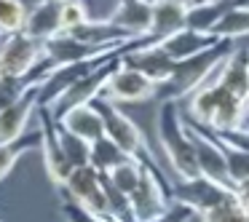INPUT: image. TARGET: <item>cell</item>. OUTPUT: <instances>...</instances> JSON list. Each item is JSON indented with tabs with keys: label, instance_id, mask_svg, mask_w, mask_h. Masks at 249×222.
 Returning <instances> with one entry per match:
<instances>
[{
	"label": "cell",
	"instance_id": "8992f818",
	"mask_svg": "<svg viewBox=\"0 0 249 222\" xmlns=\"http://www.w3.org/2000/svg\"><path fill=\"white\" fill-rule=\"evenodd\" d=\"M233 198H238L236 190L228 188V185L214 182V179L204 177V174H198L193 179H179V182L172 185V201H179V204L190 206L198 217L204 211L214 209L220 204H228Z\"/></svg>",
	"mask_w": 249,
	"mask_h": 222
},
{
	"label": "cell",
	"instance_id": "5bb4252c",
	"mask_svg": "<svg viewBox=\"0 0 249 222\" xmlns=\"http://www.w3.org/2000/svg\"><path fill=\"white\" fill-rule=\"evenodd\" d=\"M107 19L131 38H145L153 24V3L150 0H118V6L110 11Z\"/></svg>",
	"mask_w": 249,
	"mask_h": 222
},
{
	"label": "cell",
	"instance_id": "f1b7e54d",
	"mask_svg": "<svg viewBox=\"0 0 249 222\" xmlns=\"http://www.w3.org/2000/svg\"><path fill=\"white\" fill-rule=\"evenodd\" d=\"M244 129H249V102H247V113H244Z\"/></svg>",
	"mask_w": 249,
	"mask_h": 222
},
{
	"label": "cell",
	"instance_id": "277c9868",
	"mask_svg": "<svg viewBox=\"0 0 249 222\" xmlns=\"http://www.w3.org/2000/svg\"><path fill=\"white\" fill-rule=\"evenodd\" d=\"M94 107L99 110V115H102V120H105V134H107L121 150H126L131 158H142V161H147V163H156L145 134H142L140 126H137L118 104L105 99V97H97L94 99Z\"/></svg>",
	"mask_w": 249,
	"mask_h": 222
},
{
	"label": "cell",
	"instance_id": "4fadbf2b",
	"mask_svg": "<svg viewBox=\"0 0 249 222\" xmlns=\"http://www.w3.org/2000/svg\"><path fill=\"white\" fill-rule=\"evenodd\" d=\"M121 62L129 65V67H134V70H140V72H145V75L153 78L158 86L172 75L174 65H177L158 43L142 46V49H129L126 54H121Z\"/></svg>",
	"mask_w": 249,
	"mask_h": 222
},
{
	"label": "cell",
	"instance_id": "2e32d148",
	"mask_svg": "<svg viewBox=\"0 0 249 222\" xmlns=\"http://www.w3.org/2000/svg\"><path fill=\"white\" fill-rule=\"evenodd\" d=\"M217 81L241 102H249V49H233L217 70Z\"/></svg>",
	"mask_w": 249,
	"mask_h": 222
},
{
	"label": "cell",
	"instance_id": "8fae6325",
	"mask_svg": "<svg viewBox=\"0 0 249 222\" xmlns=\"http://www.w3.org/2000/svg\"><path fill=\"white\" fill-rule=\"evenodd\" d=\"M38 113V86L30 88L24 97H19L14 104H8L0 113V147L11 145V142L22 139L24 129H27L30 118Z\"/></svg>",
	"mask_w": 249,
	"mask_h": 222
},
{
	"label": "cell",
	"instance_id": "9a60e30c",
	"mask_svg": "<svg viewBox=\"0 0 249 222\" xmlns=\"http://www.w3.org/2000/svg\"><path fill=\"white\" fill-rule=\"evenodd\" d=\"M131 43V40H129ZM121 49V46H118ZM107 51H115V49H94V46L78 40L75 35H70L67 30H62L59 35L46 40V56L54 62L56 67L59 65H72V62H83V59H91V56H99V54H107Z\"/></svg>",
	"mask_w": 249,
	"mask_h": 222
},
{
	"label": "cell",
	"instance_id": "7a4b0ae2",
	"mask_svg": "<svg viewBox=\"0 0 249 222\" xmlns=\"http://www.w3.org/2000/svg\"><path fill=\"white\" fill-rule=\"evenodd\" d=\"M244 113H247V102L231 94L220 81L217 72L212 81H206L198 91L190 94L188 102V118L198 120V123L209 126L214 131H233L244 126Z\"/></svg>",
	"mask_w": 249,
	"mask_h": 222
},
{
	"label": "cell",
	"instance_id": "ffe728a7",
	"mask_svg": "<svg viewBox=\"0 0 249 222\" xmlns=\"http://www.w3.org/2000/svg\"><path fill=\"white\" fill-rule=\"evenodd\" d=\"M206 129H209V126H206ZM209 131H212V137L220 142L222 153H225V163H228V174H231L233 190L247 185L249 182V150H244L236 142H231L222 131H214V129H209Z\"/></svg>",
	"mask_w": 249,
	"mask_h": 222
},
{
	"label": "cell",
	"instance_id": "30bf717a",
	"mask_svg": "<svg viewBox=\"0 0 249 222\" xmlns=\"http://www.w3.org/2000/svg\"><path fill=\"white\" fill-rule=\"evenodd\" d=\"M105 99L121 104V102H147V99L158 97V83L153 78H147L145 72L134 70V67L121 62L115 67V72L110 75L107 86H105Z\"/></svg>",
	"mask_w": 249,
	"mask_h": 222
},
{
	"label": "cell",
	"instance_id": "d6986e66",
	"mask_svg": "<svg viewBox=\"0 0 249 222\" xmlns=\"http://www.w3.org/2000/svg\"><path fill=\"white\" fill-rule=\"evenodd\" d=\"M236 6V0H206V3H190L188 8V27L198 30V33H212L222 22L231 8Z\"/></svg>",
	"mask_w": 249,
	"mask_h": 222
},
{
	"label": "cell",
	"instance_id": "d4e9b609",
	"mask_svg": "<svg viewBox=\"0 0 249 222\" xmlns=\"http://www.w3.org/2000/svg\"><path fill=\"white\" fill-rule=\"evenodd\" d=\"M107 177L113 179V185L118 190H124L126 195H131L134 188L140 185V177H142V158H129V161H124L121 166H115Z\"/></svg>",
	"mask_w": 249,
	"mask_h": 222
},
{
	"label": "cell",
	"instance_id": "6da1fadb",
	"mask_svg": "<svg viewBox=\"0 0 249 222\" xmlns=\"http://www.w3.org/2000/svg\"><path fill=\"white\" fill-rule=\"evenodd\" d=\"M236 49V40L220 38L214 46L198 51V54L179 59L174 65L172 75L158 86V102H179L182 97H190L193 91H198L206 81L214 78V72L220 70V65L228 59V54Z\"/></svg>",
	"mask_w": 249,
	"mask_h": 222
},
{
	"label": "cell",
	"instance_id": "83f0119b",
	"mask_svg": "<svg viewBox=\"0 0 249 222\" xmlns=\"http://www.w3.org/2000/svg\"><path fill=\"white\" fill-rule=\"evenodd\" d=\"M193 217H198L190 206H185V204H179V201H172L169 204V209L163 211V214H158L156 220H150V222H190Z\"/></svg>",
	"mask_w": 249,
	"mask_h": 222
},
{
	"label": "cell",
	"instance_id": "cb8c5ba5",
	"mask_svg": "<svg viewBox=\"0 0 249 222\" xmlns=\"http://www.w3.org/2000/svg\"><path fill=\"white\" fill-rule=\"evenodd\" d=\"M56 129H59L62 150H65V155L70 158L72 166H86V163H91V142H86L83 137L72 134V131L65 129L59 120H56Z\"/></svg>",
	"mask_w": 249,
	"mask_h": 222
},
{
	"label": "cell",
	"instance_id": "5b68a950",
	"mask_svg": "<svg viewBox=\"0 0 249 222\" xmlns=\"http://www.w3.org/2000/svg\"><path fill=\"white\" fill-rule=\"evenodd\" d=\"M46 56V43L24 30L0 33V78L3 75H27Z\"/></svg>",
	"mask_w": 249,
	"mask_h": 222
},
{
	"label": "cell",
	"instance_id": "52a82bcc",
	"mask_svg": "<svg viewBox=\"0 0 249 222\" xmlns=\"http://www.w3.org/2000/svg\"><path fill=\"white\" fill-rule=\"evenodd\" d=\"M72 201L89 209L91 214L102 217V220L113 222L110 220V211H107V195H105V185H102V171L86 163V166H75L72 174L67 177L65 185H59Z\"/></svg>",
	"mask_w": 249,
	"mask_h": 222
},
{
	"label": "cell",
	"instance_id": "e0dca14e",
	"mask_svg": "<svg viewBox=\"0 0 249 222\" xmlns=\"http://www.w3.org/2000/svg\"><path fill=\"white\" fill-rule=\"evenodd\" d=\"M217 40H220V38L212 35V33H198V30L182 27V30H177V33L166 35L163 40H158V46H161V49L166 51L174 62H179V59H188V56L198 54V51H204V49H209V46H214Z\"/></svg>",
	"mask_w": 249,
	"mask_h": 222
},
{
	"label": "cell",
	"instance_id": "4316f807",
	"mask_svg": "<svg viewBox=\"0 0 249 222\" xmlns=\"http://www.w3.org/2000/svg\"><path fill=\"white\" fill-rule=\"evenodd\" d=\"M89 19H91V14L83 0H62V27L65 30H72Z\"/></svg>",
	"mask_w": 249,
	"mask_h": 222
},
{
	"label": "cell",
	"instance_id": "3957f363",
	"mask_svg": "<svg viewBox=\"0 0 249 222\" xmlns=\"http://www.w3.org/2000/svg\"><path fill=\"white\" fill-rule=\"evenodd\" d=\"M158 142H161V150L166 155L169 166L174 169L179 179H193L201 174L193 139H190L185 120L177 113V102L158 104Z\"/></svg>",
	"mask_w": 249,
	"mask_h": 222
},
{
	"label": "cell",
	"instance_id": "7402d4cb",
	"mask_svg": "<svg viewBox=\"0 0 249 222\" xmlns=\"http://www.w3.org/2000/svg\"><path fill=\"white\" fill-rule=\"evenodd\" d=\"M217 38H228V40H238V38H247L249 35V6H236L222 17V22L214 27Z\"/></svg>",
	"mask_w": 249,
	"mask_h": 222
},
{
	"label": "cell",
	"instance_id": "484cf974",
	"mask_svg": "<svg viewBox=\"0 0 249 222\" xmlns=\"http://www.w3.org/2000/svg\"><path fill=\"white\" fill-rule=\"evenodd\" d=\"M198 220L201 222H249L247 220V209L241 206L238 198H233V201H228V204H220V206H214V209L204 211Z\"/></svg>",
	"mask_w": 249,
	"mask_h": 222
},
{
	"label": "cell",
	"instance_id": "1f68e13d",
	"mask_svg": "<svg viewBox=\"0 0 249 222\" xmlns=\"http://www.w3.org/2000/svg\"><path fill=\"white\" fill-rule=\"evenodd\" d=\"M150 3H156V0H150Z\"/></svg>",
	"mask_w": 249,
	"mask_h": 222
},
{
	"label": "cell",
	"instance_id": "f546056e",
	"mask_svg": "<svg viewBox=\"0 0 249 222\" xmlns=\"http://www.w3.org/2000/svg\"><path fill=\"white\" fill-rule=\"evenodd\" d=\"M190 3H206V0H190Z\"/></svg>",
	"mask_w": 249,
	"mask_h": 222
},
{
	"label": "cell",
	"instance_id": "9c48e42d",
	"mask_svg": "<svg viewBox=\"0 0 249 222\" xmlns=\"http://www.w3.org/2000/svg\"><path fill=\"white\" fill-rule=\"evenodd\" d=\"M118 65H121V56H113V59H107L105 65H99L94 72H89L86 78H81L75 86L67 88V91L62 94V97L56 99L54 104H51V113H54V118L59 120L62 115L67 113V110L81 107V104H89V102H94L97 97H102V94H105V86H107L110 75L115 72V67H118Z\"/></svg>",
	"mask_w": 249,
	"mask_h": 222
},
{
	"label": "cell",
	"instance_id": "44dd1931",
	"mask_svg": "<svg viewBox=\"0 0 249 222\" xmlns=\"http://www.w3.org/2000/svg\"><path fill=\"white\" fill-rule=\"evenodd\" d=\"M129 158H131L129 153L121 150L107 134L99 137L97 142H91V166L97 169V171H102V174H110L115 166H121V163L129 161Z\"/></svg>",
	"mask_w": 249,
	"mask_h": 222
},
{
	"label": "cell",
	"instance_id": "ba28073f",
	"mask_svg": "<svg viewBox=\"0 0 249 222\" xmlns=\"http://www.w3.org/2000/svg\"><path fill=\"white\" fill-rule=\"evenodd\" d=\"M38 129H40V153H43V163L49 171L54 188L67 182V177L72 174V163L65 155L59 142V129H56V118L51 113V107H38Z\"/></svg>",
	"mask_w": 249,
	"mask_h": 222
},
{
	"label": "cell",
	"instance_id": "603a6c76",
	"mask_svg": "<svg viewBox=\"0 0 249 222\" xmlns=\"http://www.w3.org/2000/svg\"><path fill=\"white\" fill-rule=\"evenodd\" d=\"M33 147H40V129L35 131V134H27V137H22V139L11 142V145L0 147V182L8 177V171L17 166L19 158H22L24 153H30Z\"/></svg>",
	"mask_w": 249,
	"mask_h": 222
},
{
	"label": "cell",
	"instance_id": "7c38bea8",
	"mask_svg": "<svg viewBox=\"0 0 249 222\" xmlns=\"http://www.w3.org/2000/svg\"><path fill=\"white\" fill-rule=\"evenodd\" d=\"M188 8L190 0H156L153 3V24L150 33L145 35V43L153 46L166 35L188 27Z\"/></svg>",
	"mask_w": 249,
	"mask_h": 222
},
{
	"label": "cell",
	"instance_id": "4dcf8cb0",
	"mask_svg": "<svg viewBox=\"0 0 249 222\" xmlns=\"http://www.w3.org/2000/svg\"><path fill=\"white\" fill-rule=\"evenodd\" d=\"M244 209H247V220H249V206H244Z\"/></svg>",
	"mask_w": 249,
	"mask_h": 222
},
{
	"label": "cell",
	"instance_id": "ac0fdd59",
	"mask_svg": "<svg viewBox=\"0 0 249 222\" xmlns=\"http://www.w3.org/2000/svg\"><path fill=\"white\" fill-rule=\"evenodd\" d=\"M59 123L65 126V129H70L72 134L83 137L86 142H97L99 137H105V120H102V115H99V110L94 107V102L67 110L59 118Z\"/></svg>",
	"mask_w": 249,
	"mask_h": 222
}]
</instances>
